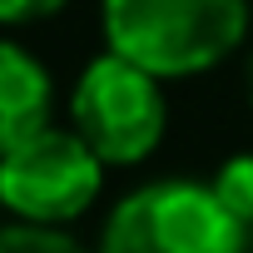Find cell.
Wrapping results in <instances>:
<instances>
[{
	"instance_id": "6da1fadb",
	"label": "cell",
	"mask_w": 253,
	"mask_h": 253,
	"mask_svg": "<svg viewBox=\"0 0 253 253\" xmlns=\"http://www.w3.org/2000/svg\"><path fill=\"white\" fill-rule=\"evenodd\" d=\"M248 30V0H104L109 55L154 80L213 70Z\"/></svg>"
},
{
	"instance_id": "7a4b0ae2",
	"label": "cell",
	"mask_w": 253,
	"mask_h": 253,
	"mask_svg": "<svg viewBox=\"0 0 253 253\" xmlns=\"http://www.w3.org/2000/svg\"><path fill=\"white\" fill-rule=\"evenodd\" d=\"M99 253H248V233L223 213L209 184L159 179L119 199Z\"/></svg>"
},
{
	"instance_id": "3957f363",
	"label": "cell",
	"mask_w": 253,
	"mask_h": 253,
	"mask_svg": "<svg viewBox=\"0 0 253 253\" xmlns=\"http://www.w3.org/2000/svg\"><path fill=\"white\" fill-rule=\"evenodd\" d=\"M70 114H75V134L89 144L99 164H139L164 139L159 80L119 55H99L84 65Z\"/></svg>"
},
{
	"instance_id": "277c9868",
	"label": "cell",
	"mask_w": 253,
	"mask_h": 253,
	"mask_svg": "<svg viewBox=\"0 0 253 253\" xmlns=\"http://www.w3.org/2000/svg\"><path fill=\"white\" fill-rule=\"evenodd\" d=\"M104 164L75 129H40L0 159V204L35 228L84 213L99 194Z\"/></svg>"
},
{
	"instance_id": "5b68a950",
	"label": "cell",
	"mask_w": 253,
	"mask_h": 253,
	"mask_svg": "<svg viewBox=\"0 0 253 253\" xmlns=\"http://www.w3.org/2000/svg\"><path fill=\"white\" fill-rule=\"evenodd\" d=\"M50 75L45 65L0 40V159H5L10 149H20L25 139H35L40 129H50Z\"/></svg>"
},
{
	"instance_id": "8992f818",
	"label": "cell",
	"mask_w": 253,
	"mask_h": 253,
	"mask_svg": "<svg viewBox=\"0 0 253 253\" xmlns=\"http://www.w3.org/2000/svg\"><path fill=\"white\" fill-rule=\"evenodd\" d=\"M213 199L223 204V213L248 233L253 228V154H238V159H228V164H218V174H213Z\"/></svg>"
},
{
	"instance_id": "52a82bcc",
	"label": "cell",
	"mask_w": 253,
	"mask_h": 253,
	"mask_svg": "<svg viewBox=\"0 0 253 253\" xmlns=\"http://www.w3.org/2000/svg\"><path fill=\"white\" fill-rule=\"evenodd\" d=\"M0 253H84V248L75 238L55 233V228L15 223V228H0Z\"/></svg>"
},
{
	"instance_id": "ba28073f",
	"label": "cell",
	"mask_w": 253,
	"mask_h": 253,
	"mask_svg": "<svg viewBox=\"0 0 253 253\" xmlns=\"http://www.w3.org/2000/svg\"><path fill=\"white\" fill-rule=\"evenodd\" d=\"M65 5V0H0V25H25V20H45Z\"/></svg>"
},
{
	"instance_id": "9c48e42d",
	"label": "cell",
	"mask_w": 253,
	"mask_h": 253,
	"mask_svg": "<svg viewBox=\"0 0 253 253\" xmlns=\"http://www.w3.org/2000/svg\"><path fill=\"white\" fill-rule=\"evenodd\" d=\"M248 253H253V228H248Z\"/></svg>"
},
{
	"instance_id": "30bf717a",
	"label": "cell",
	"mask_w": 253,
	"mask_h": 253,
	"mask_svg": "<svg viewBox=\"0 0 253 253\" xmlns=\"http://www.w3.org/2000/svg\"><path fill=\"white\" fill-rule=\"evenodd\" d=\"M248 84H253V70H248Z\"/></svg>"
}]
</instances>
